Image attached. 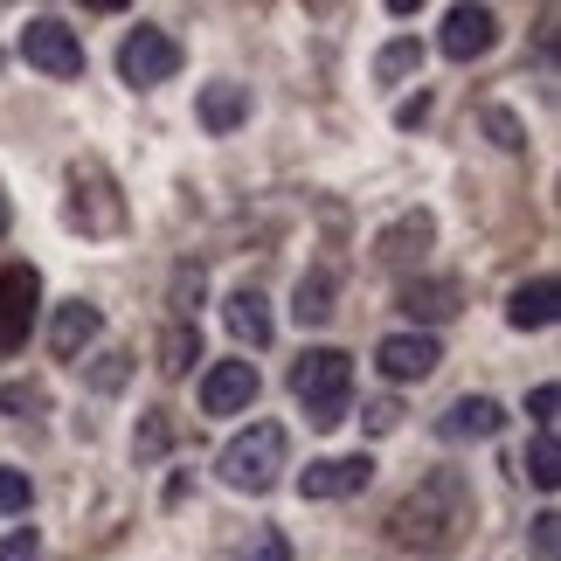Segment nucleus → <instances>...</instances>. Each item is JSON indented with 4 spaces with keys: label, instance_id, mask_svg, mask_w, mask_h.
Masks as SVG:
<instances>
[{
    "label": "nucleus",
    "instance_id": "obj_8",
    "mask_svg": "<svg viewBox=\"0 0 561 561\" xmlns=\"http://www.w3.org/2000/svg\"><path fill=\"white\" fill-rule=\"evenodd\" d=\"M437 360H444L437 333H388L375 347V368L388 381H423V375H437Z\"/></svg>",
    "mask_w": 561,
    "mask_h": 561
},
{
    "label": "nucleus",
    "instance_id": "obj_16",
    "mask_svg": "<svg viewBox=\"0 0 561 561\" xmlns=\"http://www.w3.org/2000/svg\"><path fill=\"white\" fill-rule=\"evenodd\" d=\"M222 319H229V333L243 340V347H264L271 340V312H264V291H229V306H222Z\"/></svg>",
    "mask_w": 561,
    "mask_h": 561
},
{
    "label": "nucleus",
    "instance_id": "obj_6",
    "mask_svg": "<svg viewBox=\"0 0 561 561\" xmlns=\"http://www.w3.org/2000/svg\"><path fill=\"white\" fill-rule=\"evenodd\" d=\"M35 306H42V277H35V264H8V271H0V360H8L14 347H28Z\"/></svg>",
    "mask_w": 561,
    "mask_h": 561
},
{
    "label": "nucleus",
    "instance_id": "obj_12",
    "mask_svg": "<svg viewBox=\"0 0 561 561\" xmlns=\"http://www.w3.org/2000/svg\"><path fill=\"white\" fill-rule=\"evenodd\" d=\"M437 430H444L450 444H471V437L485 444V437H500V430H506V409L492 402V396H465V402H450V409H444V423H437Z\"/></svg>",
    "mask_w": 561,
    "mask_h": 561
},
{
    "label": "nucleus",
    "instance_id": "obj_23",
    "mask_svg": "<svg viewBox=\"0 0 561 561\" xmlns=\"http://www.w3.org/2000/svg\"><path fill=\"white\" fill-rule=\"evenodd\" d=\"M14 513H28V471L0 465V520H14Z\"/></svg>",
    "mask_w": 561,
    "mask_h": 561
},
{
    "label": "nucleus",
    "instance_id": "obj_19",
    "mask_svg": "<svg viewBox=\"0 0 561 561\" xmlns=\"http://www.w3.org/2000/svg\"><path fill=\"white\" fill-rule=\"evenodd\" d=\"M194 360H202V333H194V319H174L160 333V375H187Z\"/></svg>",
    "mask_w": 561,
    "mask_h": 561
},
{
    "label": "nucleus",
    "instance_id": "obj_14",
    "mask_svg": "<svg viewBox=\"0 0 561 561\" xmlns=\"http://www.w3.org/2000/svg\"><path fill=\"white\" fill-rule=\"evenodd\" d=\"M194 112H202V125H208L215 139H222V133H236V125L250 118V91H243V83H208Z\"/></svg>",
    "mask_w": 561,
    "mask_h": 561
},
{
    "label": "nucleus",
    "instance_id": "obj_1",
    "mask_svg": "<svg viewBox=\"0 0 561 561\" xmlns=\"http://www.w3.org/2000/svg\"><path fill=\"white\" fill-rule=\"evenodd\" d=\"M471 527V485L458 471H430L416 479V492L388 513V534H396V548H416V554H444L458 548Z\"/></svg>",
    "mask_w": 561,
    "mask_h": 561
},
{
    "label": "nucleus",
    "instance_id": "obj_28",
    "mask_svg": "<svg viewBox=\"0 0 561 561\" xmlns=\"http://www.w3.org/2000/svg\"><path fill=\"white\" fill-rule=\"evenodd\" d=\"M0 561H42V541L28 527H14V534H0Z\"/></svg>",
    "mask_w": 561,
    "mask_h": 561
},
{
    "label": "nucleus",
    "instance_id": "obj_5",
    "mask_svg": "<svg viewBox=\"0 0 561 561\" xmlns=\"http://www.w3.org/2000/svg\"><path fill=\"white\" fill-rule=\"evenodd\" d=\"M21 56H28V70L42 77H83V42L70 21H56V14H35L28 28H21Z\"/></svg>",
    "mask_w": 561,
    "mask_h": 561
},
{
    "label": "nucleus",
    "instance_id": "obj_26",
    "mask_svg": "<svg viewBox=\"0 0 561 561\" xmlns=\"http://www.w3.org/2000/svg\"><path fill=\"white\" fill-rule=\"evenodd\" d=\"M167 437H174V423H167V409H153V416H146V430H139V458H160Z\"/></svg>",
    "mask_w": 561,
    "mask_h": 561
},
{
    "label": "nucleus",
    "instance_id": "obj_15",
    "mask_svg": "<svg viewBox=\"0 0 561 561\" xmlns=\"http://www.w3.org/2000/svg\"><path fill=\"white\" fill-rule=\"evenodd\" d=\"M506 319L520 333H541V327H554V277H534V285H520L506 298Z\"/></svg>",
    "mask_w": 561,
    "mask_h": 561
},
{
    "label": "nucleus",
    "instance_id": "obj_27",
    "mask_svg": "<svg viewBox=\"0 0 561 561\" xmlns=\"http://www.w3.org/2000/svg\"><path fill=\"white\" fill-rule=\"evenodd\" d=\"M485 133L500 139L506 153H520V146H527V133H520V118H513V112H485Z\"/></svg>",
    "mask_w": 561,
    "mask_h": 561
},
{
    "label": "nucleus",
    "instance_id": "obj_32",
    "mask_svg": "<svg viewBox=\"0 0 561 561\" xmlns=\"http://www.w3.org/2000/svg\"><path fill=\"white\" fill-rule=\"evenodd\" d=\"M554 513H541V520H534V554H541V561H554Z\"/></svg>",
    "mask_w": 561,
    "mask_h": 561
},
{
    "label": "nucleus",
    "instance_id": "obj_31",
    "mask_svg": "<svg viewBox=\"0 0 561 561\" xmlns=\"http://www.w3.org/2000/svg\"><path fill=\"white\" fill-rule=\"evenodd\" d=\"M194 298H202V271H181V277H174V312H181V319L194 312Z\"/></svg>",
    "mask_w": 561,
    "mask_h": 561
},
{
    "label": "nucleus",
    "instance_id": "obj_34",
    "mask_svg": "<svg viewBox=\"0 0 561 561\" xmlns=\"http://www.w3.org/2000/svg\"><path fill=\"white\" fill-rule=\"evenodd\" d=\"M0 236H8V194H0Z\"/></svg>",
    "mask_w": 561,
    "mask_h": 561
},
{
    "label": "nucleus",
    "instance_id": "obj_21",
    "mask_svg": "<svg viewBox=\"0 0 561 561\" xmlns=\"http://www.w3.org/2000/svg\"><path fill=\"white\" fill-rule=\"evenodd\" d=\"M416 70H423V42H416V35L388 42V49L375 56V77H381V83H402V77H416Z\"/></svg>",
    "mask_w": 561,
    "mask_h": 561
},
{
    "label": "nucleus",
    "instance_id": "obj_20",
    "mask_svg": "<svg viewBox=\"0 0 561 561\" xmlns=\"http://www.w3.org/2000/svg\"><path fill=\"white\" fill-rule=\"evenodd\" d=\"M527 479L541 485V492H554L561 485V450H554V430H534V444H527Z\"/></svg>",
    "mask_w": 561,
    "mask_h": 561
},
{
    "label": "nucleus",
    "instance_id": "obj_24",
    "mask_svg": "<svg viewBox=\"0 0 561 561\" xmlns=\"http://www.w3.org/2000/svg\"><path fill=\"white\" fill-rule=\"evenodd\" d=\"M243 561H291V541L277 527H256V541L243 548Z\"/></svg>",
    "mask_w": 561,
    "mask_h": 561
},
{
    "label": "nucleus",
    "instance_id": "obj_7",
    "mask_svg": "<svg viewBox=\"0 0 561 561\" xmlns=\"http://www.w3.org/2000/svg\"><path fill=\"white\" fill-rule=\"evenodd\" d=\"M256 360H215V368L202 375V409L208 416H243V409L256 402Z\"/></svg>",
    "mask_w": 561,
    "mask_h": 561
},
{
    "label": "nucleus",
    "instance_id": "obj_11",
    "mask_svg": "<svg viewBox=\"0 0 561 561\" xmlns=\"http://www.w3.org/2000/svg\"><path fill=\"white\" fill-rule=\"evenodd\" d=\"M98 333H104V312L83 306V298H70V306H56V319H49V354L56 360H77Z\"/></svg>",
    "mask_w": 561,
    "mask_h": 561
},
{
    "label": "nucleus",
    "instance_id": "obj_22",
    "mask_svg": "<svg viewBox=\"0 0 561 561\" xmlns=\"http://www.w3.org/2000/svg\"><path fill=\"white\" fill-rule=\"evenodd\" d=\"M35 409H49L42 381H8V388H0V416H35Z\"/></svg>",
    "mask_w": 561,
    "mask_h": 561
},
{
    "label": "nucleus",
    "instance_id": "obj_13",
    "mask_svg": "<svg viewBox=\"0 0 561 561\" xmlns=\"http://www.w3.org/2000/svg\"><path fill=\"white\" fill-rule=\"evenodd\" d=\"M430 236H437V222H430V215H402L396 229H381V236H375V264H388V271L409 264V256H423V250H430Z\"/></svg>",
    "mask_w": 561,
    "mask_h": 561
},
{
    "label": "nucleus",
    "instance_id": "obj_17",
    "mask_svg": "<svg viewBox=\"0 0 561 561\" xmlns=\"http://www.w3.org/2000/svg\"><path fill=\"white\" fill-rule=\"evenodd\" d=\"M291 319H298V327H327V319H333V277L327 271H306V277H298Z\"/></svg>",
    "mask_w": 561,
    "mask_h": 561
},
{
    "label": "nucleus",
    "instance_id": "obj_29",
    "mask_svg": "<svg viewBox=\"0 0 561 561\" xmlns=\"http://www.w3.org/2000/svg\"><path fill=\"white\" fill-rule=\"evenodd\" d=\"M360 423H368V437H388V430L402 423V409H396V402L381 396V402H368V409H360Z\"/></svg>",
    "mask_w": 561,
    "mask_h": 561
},
{
    "label": "nucleus",
    "instance_id": "obj_10",
    "mask_svg": "<svg viewBox=\"0 0 561 561\" xmlns=\"http://www.w3.org/2000/svg\"><path fill=\"white\" fill-rule=\"evenodd\" d=\"M375 479V458H312L306 471H298V492H306V500H347V492H360Z\"/></svg>",
    "mask_w": 561,
    "mask_h": 561
},
{
    "label": "nucleus",
    "instance_id": "obj_3",
    "mask_svg": "<svg viewBox=\"0 0 561 561\" xmlns=\"http://www.w3.org/2000/svg\"><path fill=\"white\" fill-rule=\"evenodd\" d=\"M215 471H222L229 492H271L277 471H285V430L277 423H250L243 437L222 444V458H215Z\"/></svg>",
    "mask_w": 561,
    "mask_h": 561
},
{
    "label": "nucleus",
    "instance_id": "obj_30",
    "mask_svg": "<svg viewBox=\"0 0 561 561\" xmlns=\"http://www.w3.org/2000/svg\"><path fill=\"white\" fill-rule=\"evenodd\" d=\"M527 416H534V430H554V381H541L527 396Z\"/></svg>",
    "mask_w": 561,
    "mask_h": 561
},
{
    "label": "nucleus",
    "instance_id": "obj_2",
    "mask_svg": "<svg viewBox=\"0 0 561 561\" xmlns=\"http://www.w3.org/2000/svg\"><path fill=\"white\" fill-rule=\"evenodd\" d=\"M291 396L306 402V423H312V430L347 423V402H354V360L340 354V347H312V354H298V368H291Z\"/></svg>",
    "mask_w": 561,
    "mask_h": 561
},
{
    "label": "nucleus",
    "instance_id": "obj_4",
    "mask_svg": "<svg viewBox=\"0 0 561 561\" xmlns=\"http://www.w3.org/2000/svg\"><path fill=\"white\" fill-rule=\"evenodd\" d=\"M181 42L167 35V28H153V21H139L133 35L118 42V77L133 83V91H153V83H174L181 77Z\"/></svg>",
    "mask_w": 561,
    "mask_h": 561
},
{
    "label": "nucleus",
    "instance_id": "obj_9",
    "mask_svg": "<svg viewBox=\"0 0 561 561\" xmlns=\"http://www.w3.org/2000/svg\"><path fill=\"white\" fill-rule=\"evenodd\" d=\"M492 42H500V14H492V8H450V14H444L437 49H444L450 62H479Z\"/></svg>",
    "mask_w": 561,
    "mask_h": 561
},
{
    "label": "nucleus",
    "instance_id": "obj_18",
    "mask_svg": "<svg viewBox=\"0 0 561 561\" xmlns=\"http://www.w3.org/2000/svg\"><path fill=\"white\" fill-rule=\"evenodd\" d=\"M402 312H409V319H450V312H458V285H450V277L402 285Z\"/></svg>",
    "mask_w": 561,
    "mask_h": 561
},
{
    "label": "nucleus",
    "instance_id": "obj_25",
    "mask_svg": "<svg viewBox=\"0 0 561 561\" xmlns=\"http://www.w3.org/2000/svg\"><path fill=\"white\" fill-rule=\"evenodd\" d=\"M125 375H133V354H104L98 368H91V388H104V396H112V388H125Z\"/></svg>",
    "mask_w": 561,
    "mask_h": 561
},
{
    "label": "nucleus",
    "instance_id": "obj_33",
    "mask_svg": "<svg viewBox=\"0 0 561 561\" xmlns=\"http://www.w3.org/2000/svg\"><path fill=\"white\" fill-rule=\"evenodd\" d=\"M423 112H430V98L416 91V98H409V104H402V112H396V125H423Z\"/></svg>",
    "mask_w": 561,
    "mask_h": 561
}]
</instances>
